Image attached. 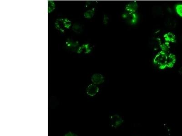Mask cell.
<instances>
[{
    "label": "cell",
    "instance_id": "ba28073f",
    "mask_svg": "<svg viewBox=\"0 0 182 136\" xmlns=\"http://www.w3.org/2000/svg\"><path fill=\"white\" fill-rule=\"evenodd\" d=\"M176 62V58L175 56L173 54H170L168 56L167 59L166 66L167 68H172L175 66Z\"/></svg>",
    "mask_w": 182,
    "mask_h": 136
},
{
    "label": "cell",
    "instance_id": "5bb4252c",
    "mask_svg": "<svg viewBox=\"0 0 182 136\" xmlns=\"http://www.w3.org/2000/svg\"><path fill=\"white\" fill-rule=\"evenodd\" d=\"M95 14V9L93 8L92 9L88 10V11L85 12L84 14L85 17L86 18H91L94 16Z\"/></svg>",
    "mask_w": 182,
    "mask_h": 136
},
{
    "label": "cell",
    "instance_id": "30bf717a",
    "mask_svg": "<svg viewBox=\"0 0 182 136\" xmlns=\"http://www.w3.org/2000/svg\"><path fill=\"white\" fill-rule=\"evenodd\" d=\"M138 7V6L137 2L136 1H132L127 5L125 7V10L127 12H135Z\"/></svg>",
    "mask_w": 182,
    "mask_h": 136
},
{
    "label": "cell",
    "instance_id": "e0dca14e",
    "mask_svg": "<svg viewBox=\"0 0 182 136\" xmlns=\"http://www.w3.org/2000/svg\"><path fill=\"white\" fill-rule=\"evenodd\" d=\"M175 11L177 14L180 17H182V4H178L176 6Z\"/></svg>",
    "mask_w": 182,
    "mask_h": 136
},
{
    "label": "cell",
    "instance_id": "52a82bcc",
    "mask_svg": "<svg viewBox=\"0 0 182 136\" xmlns=\"http://www.w3.org/2000/svg\"><path fill=\"white\" fill-rule=\"evenodd\" d=\"M152 13L155 17H161L164 15V9L161 6H154L152 8Z\"/></svg>",
    "mask_w": 182,
    "mask_h": 136
},
{
    "label": "cell",
    "instance_id": "ac0fdd59",
    "mask_svg": "<svg viewBox=\"0 0 182 136\" xmlns=\"http://www.w3.org/2000/svg\"><path fill=\"white\" fill-rule=\"evenodd\" d=\"M79 43L78 42H74V41L69 40V41H67V43H66V45L68 47H70V48H73V47H76L77 45H78Z\"/></svg>",
    "mask_w": 182,
    "mask_h": 136
},
{
    "label": "cell",
    "instance_id": "d6986e66",
    "mask_svg": "<svg viewBox=\"0 0 182 136\" xmlns=\"http://www.w3.org/2000/svg\"><path fill=\"white\" fill-rule=\"evenodd\" d=\"M55 7V4L52 1H50L48 2V12L50 13L54 9Z\"/></svg>",
    "mask_w": 182,
    "mask_h": 136
},
{
    "label": "cell",
    "instance_id": "277c9868",
    "mask_svg": "<svg viewBox=\"0 0 182 136\" xmlns=\"http://www.w3.org/2000/svg\"><path fill=\"white\" fill-rule=\"evenodd\" d=\"M110 125L114 128L119 127L123 123L122 118L117 114H114L110 117Z\"/></svg>",
    "mask_w": 182,
    "mask_h": 136
},
{
    "label": "cell",
    "instance_id": "6da1fadb",
    "mask_svg": "<svg viewBox=\"0 0 182 136\" xmlns=\"http://www.w3.org/2000/svg\"><path fill=\"white\" fill-rule=\"evenodd\" d=\"M168 55L166 54V52L161 51L159 52L154 59V65H157L159 66L160 70H164L167 68L166 63Z\"/></svg>",
    "mask_w": 182,
    "mask_h": 136
},
{
    "label": "cell",
    "instance_id": "8fae6325",
    "mask_svg": "<svg viewBox=\"0 0 182 136\" xmlns=\"http://www.w3.org/2000/svg\"><path fill=\"white\" fill-rule=\"evenodd\" d=\"M165 26L168 28L174 29L175 28L176 26L177 21L174 18H167L165 20Z\"/></svg>",
    "mask_w": 182,
    "mask_h": 136
},
{
    "label": "cell",
    "instance_id": "7402d4cb",
    "mask_svg": "<svg viewBox=\"0 0 182 136\" xmlns=\"http://www.w3.org/2000/svg\"><path fill=\"white\" fill-rule=\"evenodd\" d=\"M179 73L182 76V67L180 68L179 70Z\"/></svg>",
    "mask_w": 182,
    "mask_h": 136
},
{
    "label": "cell",
    "instance_id": "5b68a950",
    "mask_svg": "<svg viewBox=\"0 0 182 136\" xmlns=\"http://www.w3.org/2000/svg\"><path fill=\"white\" fill-rule=\"evenodd\" d=\"M149 44L152 49L157 50L160 48V46L162 45V41L159 37H153L149 40Z\"/></svg>",
    "mask_w": 182,
    "mask_h": 136
},
{
    "label": "cell",
    "instance_id": "4fadbf2b",
    "mask_svg": "<svg viewBox=\"0 0 182 136\" xmlns=\"http://www.w3.org/2000/svg\"><path fill=\"white\" fill-rule=\"evenodd\" d=\"M79 49V51H78V53H80V52H82V51L84 50L85 53L88 54V53H89L91 51V49L89 44H85V45H83L80 47Z\"/></svg>",
    "mask_w": 182,
    "mask_h": 136
},
{
    "label": "cell",
    "instance_id": "9a60e30c",
    "mask_svg": "<svg viewBox=\"0 0 182 136\" xmlns=\"http://www.w3.org/2000/svg\"><path fill=\"white\" fill-rule=\"evenodd\" d=\"M73 29L74 32L76 33H80L83 30L82 25L78 23L74 24L73 26Z\"/></svg>",
    "mask_w": 182,
    "mask_h": 136
},
{
    "label": "cell",
    "instance_id": "603a6c76",
    "mask_svg": "<svg viewBox=\"0 0 182 136\" xmlns=\"http://www.w3.org/2000/svg\"><path fill=\"white\" fill-rule=\"evenodd\" d=\"M180 40L181 43L182 44V34H181V35L180 38Z\"/></svg>",
    "mask_w": 182,
    "mask_h": 136
},
{
    "label": "cell",
    "instance_id": "8992f818",
    "mask_svg": "<svg viewBox=\"0 0 182 136\" xmlns=\"http://www.w3.org/2000/svg\"><path fill=\"white\" fill-rule=\"evenodd\" d=\"M99 90L98 87L95 84H91L87 88V93L89 96H94L98 93Z\"/></svg>",
    "mask_w": 182,
    "mask_h": 136
},
{
    "label": "cell",
    "instance_id": "44dd1931",
    "mask_svg": "<svg viewBox=\"0 0 182 136\" xmlns=\"http://www.w3.org/2000/svg\"><path fill=\"white\" fill-rule=\"evenodd\" d=\"M65 136H77V135L75 134H73V133H71V132H70V133H68V134H66V135H65Z\"/></svg>",
    "mask_w": 182,
    "mask_h": 136
},
{
    "label": "cell",
    "instance_id": "9c48e42d",
    "mask_svg": "<svg viewBox=\"0 0 182 136\" xmlns=\"http://www.w3.org/2000/svg\"><path fill=\"white\" fill-rule=\"evenodd\" d=\"M92 81L95 84H101L104 81V78L100 74H94L92 77Z\"/></svg>",
    "mask_w": 182,
    "mask_h": 136
},
{
    "label": "cell",
    "instance_id": "2e32d148",
    "mask_svg": "<svg viewBox=\"0 0 182 136\" xmlns=\"http://www.w3.org/2000/svg\"><path fill=\"white\" fill-rule=\"evenodd\" d=\"M160 48L162 50V51L165 52H168L170 49V43L168 42H166L163 43V44H162V45L160 46Z\"/></svg>",
    "mask_w": 182,
    "mask_h": 136
},
{
    "label": "cell",
    "instance_id": "7c38bea8",
    "mask_svg": "<svg viewBox=\"0 0 182 136\" xmlns=\"http://www.w3.org/2000/svg\"><path fill=\"white\" fill-rule=\"evenodd\" d=\"M164 39L166 42H172V43H176V36L175 34L171 32H168L164 34Z\"/></svg>",
    "mask_w": 182,
    "mask_h": 136
},
{
    "label": "cell",
    "instance_id": "ffe728a7",
    "mask_svg": "<svg viewBox=\"0 0 182 136\" xmlns=\"http://www.w3.org/2000/svg\"><path fill=\"white\" fill-rule=\"evenodd\" d=\"M109 20V18L108 16L106 15H105L104 16L103 20V22L104 24H107L108 23Z\"/></svg>",
    "mask_w": 182,
    "mask_h": 136
},
{
    "label": "cell",
    "instance_id": "7a4b0ae2",
    "mask_svg": "<svg viewBox=\"0 0 182 136\" xmlns=\"http://www.w3.org/2000/svg\"><path fill=\"white\" fill-rule=\"evenodd\" d=\"M71 25V21L66 19H57L55 24L56 28L61 32H64L66 29L70 28Z\"/></svg>",
    "mask_w": 182,
    "mask_h": 136
},
{
    "label": "cell",
    "instance_id": "3957f363",
    "mask_svg": "<svg viewBox=\"0 0 182 136\" xmlns=\"http://www.w3.org/2000/svg\"><path fill=\"white\" fill-rule=\"evenodd\" d=\"M122 17L126 20L128 23L131 25L136 24L138 20V16L135 12H127L122 15Z\"/></svg>",
    "mask_w": 182,
    "mask_h": 136
}]
</instances>
